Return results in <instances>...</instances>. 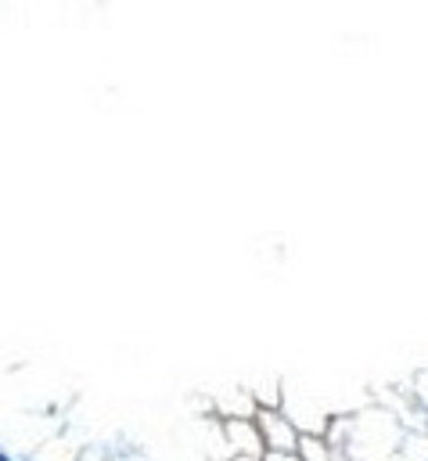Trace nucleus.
<instances>
[{"label":"nucleus","mask_w":428,"mask_h":461,"mask_svg":"<svg viewBox=\"0 0 428 461\" xmlns=\"http://www.w3.org/2000/svg\"><path fill=\"white\" fill-rule=\"evenodd\" d=\"M0 461H7V457H4V454H0Z\"/></svg>","instance_id":"obj_1"}]
</instances>
